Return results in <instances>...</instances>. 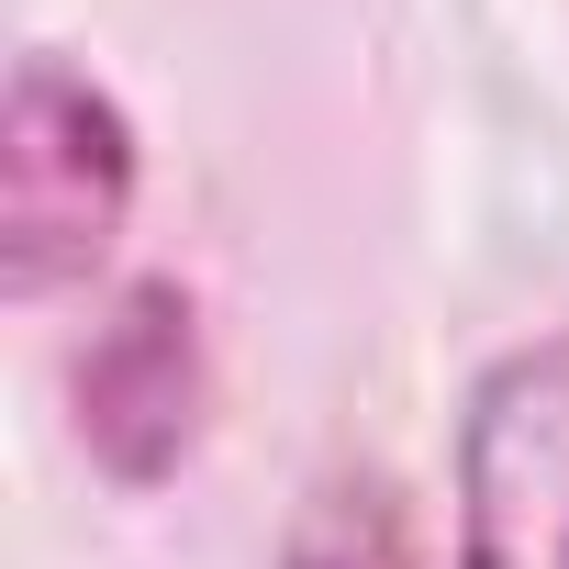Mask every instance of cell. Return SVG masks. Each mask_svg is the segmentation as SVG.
<instances>
[{
    "mask_svg": "<svg viewBox=\"0 0 569 569\" xmlns=\"http://www.w3.org/2000/svg\"><path fill=\"white\" fill-rule=\"evenodd\" d=\"M279 569H413V536H402L391 480H380V469H336V480H313V502L291 513Z\"/></svg>",
    "mask_w": 569,
    "mask_h": 569,
    "instance_id": "277c9868",
    "label": "cell"
},
{
    "mask_svg": "<svg viewBox=\"0 0 569 569\" xmlns=\"http://www.w3.org/2000/svg\"><path fill=\"white\" fill-rule=\"evenodd\" d=\"M134 212V123L123 101L68 68V57H23L12 101H0V279L23 302L68 291L112 257Z\"/></svg>",
    "mask_w": 569,
    "mask_h": 569,
    "instance_id": "6da1fadb",
    "label": "cell"
},
{
    "mask_svg": "<svg viewBox=\"0 0 569 569\" xmlns=\"http://www.w3.org/2000/svg\"><path fill=\"white\" fill-rule=\"evenodd\" d=\"M458 569H569V325L469 380Z\"/></svg>",
    "mask_w": 569,
    "mask_h": 569,
    "instance_id": "7a4b0ae2",
    "label": "cell"
},
{
    "mask_svg": "<svg viewBox=\"0 0 569 569\" xmlns=\"http://www.w3.org/2000/svg\"><path fill=\"white\" fill-rule=\"evenodd\" d=\"M79 436L112 480H168L201 436V325L179 279H134L79 358Z\"/></svg>",
    "mask_w": 569,
    "mask_h": 569,
    "instance_id": "3957f363",
    "label": "cell"
}]
</instances>
